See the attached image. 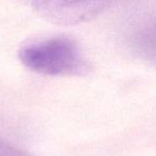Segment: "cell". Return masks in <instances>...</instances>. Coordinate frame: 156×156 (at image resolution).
<instances>
[{"label": "cell", "instance_id": "3", "mask_svg": "<svg viewBox=\"0 0 156 156\" xmlns=\"http://www.w3.org/2000/svg\"><path fill=\"white\" fill-rule=\"evenodd\" d=\"M0 156H25L13 145L9 144L5 140L0 137Z\"/></svg>", "mask_w": 156, "mask_h": 156}, {"label": "cell", "instance_id": "1", "mask_svg": "<svg viewBox=\"0 0 156 156\" xmlns=\"http://www.w3.org/2000/svg\"><path fill=\"white\" fill-rule=\"evenodd\" d=\"M20 59L27 67L45 75H69L85 69V60L77 44L56 37L24 46Z\"/></svg>", "mask_w": 156, "mask_h": 156}, {"label": "cell", "instance_id": "2", "mask_svg": "<svg viewBox=\"0 0 156 156\" xmlns=\"http://www.w3.org/2000/svg\"><path fill=\"white\" fill-rule=\"evenodd\" d=\"M104 2H37L41 15L58 24H75L89 20L103 11Z\"/></svg>", "mask_w": 156, "mask_h": 156}]
</instances>
